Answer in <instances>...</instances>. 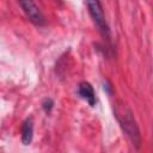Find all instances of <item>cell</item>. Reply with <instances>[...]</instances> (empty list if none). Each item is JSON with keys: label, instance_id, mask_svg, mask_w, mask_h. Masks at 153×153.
I'll list each match as a JSON object with an SVG mask.
<instances>
[{"label": "cell", "instance_id": "4", "mask_svg": "<svg viewBox=\"0 0 153 153\" xmlns=\"http://www.w3.org/2000/svg\"><path fill=\"white\" fill-rule=\"evenodd\" d=\"M78 92L80 94L81 98H84L91 106L96 105V94H94V90L92 87V85L87 81H82L79 84L78 87Z\"/></svg>", "mask_w": 153, "mask_h": 153}, {"label": "cell", "instance_id": "1", "mask_svg": "<svg viewBox=\"0 0 153 153\" xmlns=\"http://www.w3.org/2000/svg\"><path fill=\"white\" fill-rule=\"evenodd\" d=\"M114 111H115V116H116L121 128L126 133L127 137L130 140V142L134 146L139 147L141 143V135H140V130L136 126V122H135L131 110L126 104L117 103L114 106Z\"/></svg>", "mask_w": 153, "mask_h": 153}, {"label": "cell", "instance_id": "3", "mask_svg": "<svg viewBox=\"0 0 153 153\" xmlns=\"http://www.w3.org/2000/svg\"><path fill=\"white\" fill-rule=\"evenodd\" d=\"M18 2L20 4L23 11L25 12V14L30 19V22H32L37 26H43L45 24L44 17H43L41 10L38 8V6L36 5L35 0H18Z\"/></svg>", "mask_w": 153, "mask_h": 153}, {"label": "cell", "instance_id": "5", "mask_svg": "<svg viewBox=\"0 0 153 153\" xmlns=\"http://www.w3.org/2000/svg\"><path fill=\"white\" fill-rule=\"evenodd\" d=\"M33 136V121L32 118H26L22 124V142L24 145H30Z\"/></svg>", "mask_w": 153, "mask_h": 153}, {"label": "cell", "instance_id": "2", "mask_svg": "<svg viewBox=\"0 0 153 153\" xmlns=\"http://www.w3.org/2000/svg\"><path fill=\"white\" fill-rule=\"evenodd\" d=\"M85 2L87 6V10H88V13H90L94 25L97 26L98 31L103 35V37H105L106 39H110V29L106 23L100 0H85Z\"/></svg>", "mask_w": 153, "mask_h": 153}]
</instances>
